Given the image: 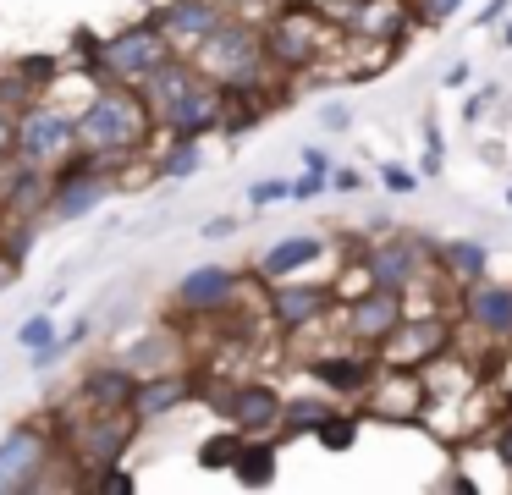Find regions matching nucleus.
<instances>
[{
	"instance_id": "412c9836",
	"label": "nucleus",
	"mask_w": 512,
	"mask_h": 495,
	"mask_svg": "<svg viewBox=\"0 0 512 495\" xmlns=\"http://www.w3.org/2000/svg\"><path fill=\"white\" fill-rule=\"evenodd\" d=\"M430 259L441 264L446 275H452L457 286L479 281V275L490 270V248L479 237H452V242H430Z\"/></svg>"
},
{
	"instance_id": "473e14b6",
	"label": "nucleus",
	"mask_w": 512,
	"mask_h": 495,
	"mask_svg": "<svg viewBox=\"0 0 512 495\" xmlns=\"http://www.w3.org/2000/svg\"><path fill=\"white\" fill-rule=\"evenodd\" d=\"M380 182H386L391 193H413V187H419V176L402 171V165H386V171H380Z\"/></svg>"
},
{
	"instance_id": "f3484780",
	"label": "nucleus",
	"mask_w": 512,
	"mask_h": 495,
	"mask_svg": "<svg viewBox=\"0 0 512 495\" xmlns=\"http://www.w3.org/2000/svg\"><path fill=\"white\" fill-rule=\"evenodd\" d=\"M155 22H160V33L171 39V50H193V44L210 39V33L226 22V6L221 0H171Z\"/></svg>"
},
{
	"instance_id": "dca6fc26",
	"label": "nucleus",
	"mask_w": 512,
	"mask_h": 495,
	"mask_svg": "<svg viewBox=\"0 0 512 495\" xmlns=\"http://www.w3.org/2000/svg\"><path fill=\"white\" fill-rule=\"evenodd\" d=\"M463 319L474 330H485L490 341H512V286L490 281V275L468 281L463 286Z\"/></svg>"
},
{
	"instance_id": "ea45409f",
	"label": "nucleus",
	"mask_w": 512,
	"mask_h": 495,
	"mask_svg": "<svg viewBox=\"0 0 512 495\" xmlns=\"http://www.w3.org/2000/svg\"><path fill=\"white\" fill-rule=\"evenodd\" d=\"M6 275H12V259H6V253H0V286H6Z\"/></svg>"
},
{
	"instance_id": "2eb2a0df",
	"label": "nucleus",
	"mask_w": 512,
	"mask_h": 495,
	"mask_svg": "<svg viewBox=\"0 0 512 495\" xmlns=\"http://www.w3.org/2000/svg\"><path fill=\"white\" fill-rule=\"evenodd\" d=\"M441 347H446L441 319H408L402 314V325L380 341V363H386V369H424Z\"/></svg>"
},
{
	"instance_id": "7ed1b4c3",
	"label": "nucleus",
	"mask_w": 512,
	"mask_h": 495,
	"mask_svg": "<svg viewBox=\"0 0 512 495\" xmlns=\"http://www.w3.org/2000/svg\"><path fill=\"white\" fill-rule=\"evenodd\" d=\"M171 55V39L160 33V22H127V28H116L111 39H100V50H94V77H111V83H144L149 72H155L160 61Z\"/></svg>"
},
{
	"instance_id": "f03ea898",
	"label": "nucleus",
	"mask_w": 512,
	"mask_h": 495,
	"mask_svg": "<svg viewBox=\"0 0 512 495\" xmlns=\"http://www.w3.org/2000/svg\"><path fill=\"white\" fill-rule=\"evenodd\" d=\"M193 66L210 77L215 88H259L270 72V55H265V33L254 22H232L226 17L210 39L193 44Z\"/></svg>"
},
{
	"instance_id": "4c0bfd02",
	"label": "nucleus",
	"mask_w": 512,
	"mask_h": 495,
	"mask_svg": "<svg viewBox=\"0 0 512 495\" xmlns=\"http://www.w3.org/2000/svg\"><path fill=\"white\" fill-rule=\"evenodd\" d=\"M507 6H512V0H485V6H479V28H485V22H496Z\"/></svg>"
},
{
	"instance_id": "c85d7f7f",
	"label": "nucleus",
	"mask_w": 512,
	"mask_h": 495,
	"mask_svg": "<svg viewBox=\"0 0 512 495\" xmlns=\"http://www.w3.org/2000/svg\"><path fill=\"white\" fill-rule=\"evenodd\" d=\"M292 198V182H281V176H265V182L248 187V204L254 209H270V204H287Z\"/></svg>"
},
{
	"instance_id": "a19ab883",
	"label": "nucleus",
	"mask_w": 512,
	"mask_h": 495,
	"mask_svg": "<svg viewBox=\"0 0 512 495\" xmlns=\"http://www.w3.org/2000/svg\"><path fill=\"white\" fill-rule=\"evenodd\" d=\"M507 44H512V22H507Z\"/></svg>"
},
{
	"instance_id": "6e6552de",
	"label": "nucleus",
	"mask_w": 512,
	"mask_h": 495,
	"mask_svg": "<svg viewBox=\"0 0 512 495\" xmlns=\"http://www.w3.org/2000/svg\"><path fill=\"white\" fill-rule=\"evenodd\" d=\"M138 435V418L127 407H94L78 429H72V451H78L83 468H100V462H122L127 446Z\"/></svg>"
},
{
	"instance_id": "a878e982",
	"label": "nucleus",
	"mask_w": 512,
	"mask_h": 495,
	"mask_svg": "<svg viewBox=\"0 0 512 495\" xmlns=\"http://www.w3.org/2000/svg\"><path fill=\"white\" fill-rule=\"evenodd\" d=\"M314 440H320L325 451H347L358 440V413H325L320 429H314Z\"/></svg>"
},
{
	"instance_id": "ddd939ff",
	"label": "nucleus",
	"mask_w": 512,
	"mask_h": 495,
	"mask_svg": "<svg viewBox=\"0 0 512 495\" xmlns=\"http://www.w3.org/2000/svg\"><path fill=\"white\" fill-rule=\"evenodd\" d=\"M155 121L171 138H204V132L221 127V88H215L210 77H199L188 94H177L166 110H155Z\"/></svg>"
},
{
	"instance_id": "5701e85b",
	"label": "nucleus",
	"mask_w": 512,
	"mask_h": 495,
	"mask_svg": "<svg viewBox=\"0 0 512 495\" xmlns=\"http://www.w3.org/2000/svg\"><path fill=\"white\" fill-rule=\"evenodd\" d=\"M232 473H237V484H248V490L276 484V440L270 435H243V446H237V457H232Z\"/></svg>"
},
{
	"instance_id": "58836bf2",
	"label": "nucleus",
	"mask_w": 512,
	"mask_h": 495,
	"mask_svg": "<svg viewBox=\"0 0 512 495\" xmlns=\"http://www.w3.org/2000/svg\"><path fill=\"white\" fill-rule=\"evenodd\" d=\"M463 83H468V66H463V61H457V66H452V72H446V88H463Z\"/></svg>"
},
{
	"instance_id": "e433bc0d",
	"label": "nucleus",
	"mask_w": 512,
	"mask_h": 495,
	"mask_svg": "<svg viewBox=\"0 0 512 495\" xmlns=\"http://www.w3.org/2000/svg\"><path fill=\"white\" fill-rule=\"evenodd\" d=\"M325 182H331V187H342V193H358V171H331Z\"/></svg>"
},
{
	"instance_id": "0eeeda50",
	"label": "nucleus",
	"mask_w": 512,
	"mask_h": 495,
	"mask_svg": "<svg viewBox=\"0 0 512 495\" xmlns=\"http://www.w3.org/2000/svg\"><path fill=\"white\" fill-rule=\"evenodd\" d=\"M364 281L369 286H391V292H413L424 281V264H430V242L424 237H380L364 248Z\"/></svg>"
},
{
	"instance_id": "c9c22d12",
	"label": "nucleus",
	"mask_w": 512,
	"mask_h": 495,
	"mask_svg": "<svg viewBox=\"0 0 512 495\" xmlns=\"http://www.w3.org/2000/svg\"><path fill=\"white\" fill-rule=\"evenodd\" d=\"M303 165H309V171H325V176H331V154H325V149H303Z\"/></svg>"
},
{
	"instance_id": "393cba45",
	"label": "nucleus",
	"mask_w": 512,
	"mask_h": 495,
	"mask_svg": "<svg viewBox=\"0 0 512 495\" xmlns=\"http://www.w3.org/2000/svg\"><path fill=\"white\" fill-rule=\"evenodd\" d=\"M204 165V138H171V149L155 160V176L160 182H182Z\"/></svg>"
},
{
	"instance_id": "aec40b11",
	"label": "nucleus",
	"mask_w": 512,
	"mask_h": 495,
	"mask_svg": "<svg viewBox=\"0 0 512 495\" xmlns=\"http://www.w3.org/2000/svg\"><path fill=\"white\" fill-rule=\"evenodd\" d=\"M325 259V237H281V242H270L265 253H259V264H254V275L259 281H281V275H303L309 264H320Z\"/></svg>"
},
{
	"instance_id": "7c9ffc66",
	"label": "nucleus",
	"mask_w": 512,
	"mask_h": 495,
	"mask_svg": "<svg viewBox=\"0 0 512 495\" xmlns=\"http://www.w3.org/2000/svg\"><path fill=\"white\" fill-rule=\"evenodd\" d=\"M89 490H116V495H127V490H133V473H122L116 462H100V468H94V479H89Z\"/></svg>"
},
{
	"instance_id": "bb28decb",
	"label": "nucleus",
	"mask_w": 512,
	"mask_h": 495,
	"mask_svg": "<svg viewBox=\"0 0 512 495\" xmlns=\"http://www.w3.org/2000/svg\"><path fill=\"white\" fill-rule=\"evenodd\" d=\"M237 446H243V435H237V429L226 424L221 435H210V440H204V446H199V462H204V468H232Z\"/></svg>"
},
{
	"instance_id": "f257e3e1",
	"label": "nucleus",
	"mask_w": 512,
	"mask_h": 495,
	"mask_svg": "<svg viewBox=\"0 0 512 495\" xmlns=\"http://www.w3.org/2000/svg\"><path fill=\"white\" fill-rule=\"evenodd\" d=\"M149 121L155 116H149L144 94H138L133 83H111V77H100L94 99L72 116V132H78L83 154H94V160H122V154L144 149Z\"/></svg>"
},
{
	"instance_id": "b1692460",
	"label": "nucleus",
	"mask_w": 512,
	"mask_h": 495,
	"mask_svg": "<svg viewBox=\"0 0 512 495\" xmlns=\"http://www.w3.org/2000/svg\"><path fill=\"white\" fill-rule=\"evenodd\" d=\"M325 413H336L325 396H292V402L281 396V435H314Z\"/></svg>"
},
{
	"instance_id": "f8f14e48",
	"label": "nucleus",
	"mask_w": 512,
	"mask_h": 495,
	"mask_svg": "<svg viewBox=\"0 0 512 495\" xmlns=\"http://www.w3.org/2000/svg\"><path fill=\"white\" fill-rule=\"evenodd\" d=\"M402 292H391V286H364V292L347 303V336L358 341V347H380V341L391 336V330L402 325Z\"/></svg>"
},
{
	"instance_id": "6ab92c4d",
	"label": "nucleus",
	"mask_w": 512,
	"mask_h": 495,
	"mask_svg": "<svg viewBox=\"0 0 512 495\" xmlns=\"http://www.w3.org/2000/svg\"><path fill=\"white\" fill-rule=\"evenodd\" d=\"M309 374L320 380V391H331V396H364V391H375L380 363L364 358V352H320V358L309 363Z\"/></svg>"
},
{
	"instance_id": "f704fd0d",
	"label": "nucleus",
	"mask_w": 512,
	"mask_h": 495,
	"mask_svg": "<svg viewBox=\"0 0 512 495\" xmlns=\"http://www.w3.org/2000/svg\"><path fill=\"white\" fill-rule=\"evenodd\" d=\"M496 462L512 473V424H501V429H496Z\"/></svg>"
},
{
	"instance_id": "a211bd4d",
	"label": "nucleus",
	"mask_w": 512,
	"mask_h": 495,
	"mask_svg": "<svg viewBox=\"0 0 512 495\" xmlns=\"http://www.w3.org/2000/svg\"><path fill=\"white\" fill-rule=\"evenodd\" d=\"M193 396H204V385L199 380H188V374H138V385H133V402H127V413L144 424V418H166V413H177L182 402H193Z\"/></svg>"
},
{
	"instance_id": "1a4fd4ad",
	"label": "nucleus",
	"mask_w": 512,
	"mask_h": 495,
	"mask_svg": "<svg viewBox=\"0 0 512 495\" xmlns=\"http://www.w3.org/2000/svg\"><path fill=\"white\" fill-rule=\"evenodd\" d=\"M320 39H325V22L314 17V11L292 6L265 28V55H270V66H281V72H303V66L320 61Z\"/></svg>"
},
{
	"instance_id": "39448f33",
	"label": "nucleus",
	"mask_w": 512,
	"mask_h": 495,
	"mask_svg": "<svg viewBox=\"0 0 512 495\" xmlns=\"http://www.w3.org/2000/svg\"><path fill=\"white\" fill-rule=\"evenodd\" d=\"M78 149V132H72V110L34 99V105L17 116V160L39 165V171H56L67 154Z\"/></svg>"
},
{
	"instance_id": "9d476101",
	"label": "nucleus",
	"mask_w": 512,
	"mask_h": 495,
	"mask_svg": "<svg viewBox=\"0 0 512 495\" xmlns=\"http://www.w3.org/2000/svg\"><path fill=\"white\" fill-rule=\"evenodd\" d=\"M243 297V275L226 270V264H193L177 281V308L193 319H215Z\"/></svg>"
},
{
	"instance_id": "4468645a",
	"label": "nucleus",
	"mask_w": 512,
	"mask_h": 495,
	"mask_svg": "<svg viewBox=\"0 0 512 495\" xmlns=\"http://www.w3.org/2000/svg\"><path fill=\"white\" fill-rule=\"evenodd\" d=\"M45 462H50L45 435H39L34 424L12 429V435L0 440V495H12V490H34L39 473H45Z\"/></svg>"
},
{
	"instance_id": "72a5a7b5",
	"label": "nucleus",
	"mask_w": 512,
	"mask_h": 495,
	"mask_svg": "<svg viewBox=\"0 0 512 495\" xmlns=\"http://www.w3.org/2000/svg\"><path fill=\"white\" fill-rule=\"evenodd\" d=\"M314 193H325V171H303L292 182V198H314Z\"/></svg>"
},
{
	"instance_id": "20e7f679",
	"label": "nucleus",
	"mask_w": 512,
	"mask_h": 495,
	"mask_svg": "<svg viewBox=\"0 0 512 495\" xmlns=\"http://www.w3.org/2000/svg\"><path fill=\"white\" fill-rule=\"evenodd\" d=\"M105 198H111V176H105V160H94V154H78V149H72L67 160L56 165V176H50L45 215L61 220V226H72V220L94 215Z\"/></svg>"
},
{
	"instance_id": "4be33fe9",
	"label": "nucleus",
	"mask_w": 512,
	"mask_h": 495,
	"mask_svg": "<svg viewBox=\"0 0 512 495\" xmlns=\"http://www.w3.org/2000/svg\"><path fill=\"white\" fill-rule=\"evenodd\" d=\"M133 385H138L133 369H122V363H94V369L83 374L78 396L89 407H127L133 402Z\"/></svg>"
},
{
	"instance_id": "423d86ee",
	"label": "nucleus",
	"mask_w": 512,
	"mask_h": 495,
	"mask_svg": "<svg viewBox=\"0 0 512 495\" xmlns=\"http://www.w3.org/2000/svg\"><path fill=\"white\" fill-rule=\"evenodd\" d=\"M270 297V325L281 330V336H298V330L320 325L325 314L336 308V286L331 281H292V275H281V281H265Z\"/></svg>"
},
{
	"instance_id": "9b49d317",
	"label": "nucleus",
	"mask_w": 512,
	"mask_h": 495,
	"mask_svg": "<svg viewBox=\"0 0 512 495\" xmlns=\"http://www.w3.org/2000/svg\"><path fill=\"white\" fill-rule=\"evenodd\" d=\"M221 418L237 429V435H276L281 429V391L265 380H243L221 396Z\"/></svg>"
},
{
	"instance_id": "cd10ccee",
	"label": "nucleus",
	"mask_w": 512,
	"mask_h": 495,
	"mask_svg": "<svg viewBox=\"0 0 512 495\" xmlns=\"http://www.w3.org/2000/svg\"><path fill=\"white\" fill-rule=\"evenodd\" d=\"M50 341H56V319L50 314H28L23 325H17V347L39 352V347H50Z\"/></svg>"
},
{
	"instance_id": "c756f323",
	"label": "nucleus",
	"mask_w": 512,
	"mask_h": 495,
	"mask_svg": "<svg viewBox=\"0 0 512 495\" xmlns=\"http://www.w3.org/2000/svg\"><path fill=\"white\" fill-rule=\"evenodd\" d=\"M457 11H463V0H413V17H419L424 28H441V22H452Z\"/></svg>"
},
{
	"instance_id": "2f4dec72",
	"label": "nucleus",
	"mask_w": 512,
	"mask_h": 495,
	"mask_svg": "<svg viewBox=\"0 0 512 495\" xmlns=\"http://www.w3.org/2000/svg\"><path fill=\"white\" fill-rule=\"evenodd\" d=\"M17 160V116L12 105H0V165H12Z\"/></svg>"
}]
</instances>
